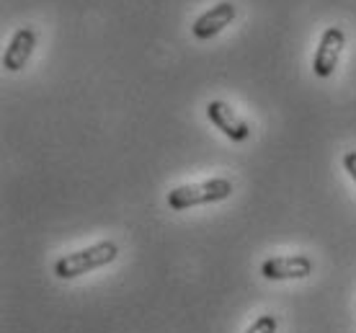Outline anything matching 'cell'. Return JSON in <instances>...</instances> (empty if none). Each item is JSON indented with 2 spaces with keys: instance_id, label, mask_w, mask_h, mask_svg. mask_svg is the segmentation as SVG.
<instances>
[{
  "instance_id": "1",
  "label": "cell",
  "mask_w": 356,
  "mask_h": 333,
  "mask_svg": "<svg viewBox=\"0 0 356 333\" xmlns=\"http://www.w3.org/2000/svg\"><path fill=\"white\" fill-rule=\"evenodd\" d=\"M116 256H119V245L114 241H101V243H93L83 251L63 256L54 263V277L57 279H78L83 274H90V271L111 263Z\"/></svg>"
},
{
  "instance_id": "2",
  "label": "cell",
  "mask_w": 356,
  "mask_h": 333,
  "mask_svg": "<svg viewBox=\"0 0 356 333\" xmlns=\"http://www.w3.org/2000/svg\"><path fill=\"white\" fill-rule=\"evenodd\" d=\"M232 181L230 179H209V181H199V184H184V186H176L173 191H168V207L173 212H181V209L188 207H199V204H214V202H225L230 199L232 194Z\"/></svg>"
},
{
  "instance_id": "3",
  "label": "cell",
  "mask_w": 356,
  "mask_h": 333,
  "mask_svg": "<svg viewBox=\"0 0 356 333\" xmlns=\"http://www.w3.org/2000/svg\"><path fill=\"white\" fill-rule=\"evenodd\" d=\"M346 47V34L341 26H328L323 31L321 42H318V49H315V57H312V72L318 78H330L336 67H339L341 52Z\"/></svg>"
},
{
  "instance_id": "4",
  "label": "cell",
  "mask_w": 356,
  "mask_h": 333,
  "mask_svg": "<svg viewBox=\"0 0 356 333\" xmlns=\"http://www.w3.org/2000/svg\"><path fill=\"white\" fill-rule=\"evenodd\" d=\"M312 271H315V263H312V259L305 256V253L274 256V259L264 261V266H261V274H264V279H268V282L307 279Z\"/></svg>"
},
{
  "instance_id": "5",
  "label": "cell",
  "mask_w": 356,
  "mask_h": 333,
  "mask_svg": "<svg viewBox=\"0 0 356 333\" xmlns=\"http://www.w3.org/2000/svg\"><path fill=\"white\" fill-rule=\"evenodd\" d=\"M207 117L225 137H230L235 143H243L250 137V127L245 124V119L235 114V108L225 101H209L207 104Z\"/></svg>"
},
{
  "instance_id": "6",
  "label": "cell",
  "mask_w": 356,
  "mask_h": 333,
  "mask_svg": "<svg viewBox=\"0 0 356 333\" xmlns=\"http://www.w3.org/2000/svg\"><path fill=\"white\" fill-rule=\"evenodd\" d=\"M36 29L31 26H24L18 29L13 39H10V44L6 47V54H3V67L8 72H18L21 67H26V63L31 60V54L36 49Z\"/></svg>"
},
{
  "instance_id": "7",
  "label": "cell",
  "mask_w": 356,
  "mask_h": 333,
  "mask_svg": "<svg viewBox=\"0 0 356 333\" xmlns=\"http://www.w3.org/2000/svg\"><path fill=\"white\" fill-rule=\"evenodd\" d=\"M232 21H235V6L230 0H222V3H217L214 8H209L207 13L196 18L191 31H194L196 39H212V36H217L220 31L230 26Z\"/></svg>"
},
{
  "instance_id": "8",
  "label": "cell",
  "mask_w": 356,
  "mask_h": 333,
  "mask_svg": "<svg viewBox=\"0 0 356 333\" xmlns=\"http://www.w3.org/2000/svg\"><path fill=\"white\" fill-rule=\"evenodd\" d=\"M276 328H279V320H276V316L266 313V316L256 318V320L250 323V328L245 333H276Z\"/></svg>"
},
{
  "instance_id": "9",
  "label": "cell",
  "mask_w": 356,
  "mask_h": 333,
  "mask_svg": "<svg viewBox=\"0 0 356 333\" xmlns=\"http://www.w3.org/2000/svg\"><path fill=\"white\" fill-rule=\"evenodd\" d=\"M343 168H346V173L356 184V150H346V155H343Z\"/></svg>"
}]
</instances>
